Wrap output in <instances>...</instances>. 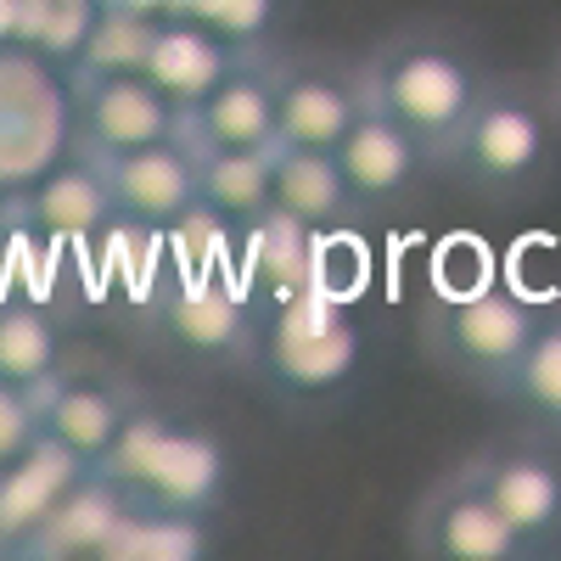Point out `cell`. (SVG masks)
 Segmentation results:
<instances>
[{
	"mask_svg": "<svg viewBox=\"0 0 561 561\" xmlns=\"http://www.w3.org/2000/svg\"><path fill=\"white\" fill-rule=\"evenodd\" d=\"M483 84H489V73L472 62V51L433 28H410V34L382 39L370 51V62L359 68L365 102L388 113L393 124H404L433 158L449 147V135L472 113Z\"/></svg>",
	"mask_w": 561,
	"mask_h": 561,
	"instance_id": "cell-1",
	"label": "cell"
},
{
	"mask_svg": "<svg viewBox=\"0 0 561 561\" xmlns=\"http://www.w3.org/2000/svg\"><path fill=\"white\" fill-rule=\"evenodd\" d=\"M550 135H556V102H545L534 84L489 79L472 113L460 118L438 163H449L472 192L483 197H523L550 169Z\"/></svg>",
	"mask_w": 561,
	"mask_h": 561,
	"instance_id": "cell-2",
	"label": "cell"
},
{
	"mask_svg": "<svg viewBox=\"0 0 561 561\" xmlns=\"http://www.w3.org/2000/svg\"><path fill=\"white\" fill-rule=\"evenodd\" d=\"M96 472L113 478L140 505H174V511H203L208 517L225 500L230 460H225V444L214 433L135 404L129 421L118 427V438L107 444V455L96 460Z\"/></svg>",
	"mask_w": 561,
	"mask_h": 561,
	"instance_id": "cell-3",
	"label": "cell"
},
{
	"mask_svg": "<svg viewBox=\"0 0 561 561\" xmlns=\"http://www.w3.org/2000/svg\"><path fill=\"white\" fill-rule=\"evenodd\" d=\"M248 359L280 399H332L359 370V332L348 309L314 287L264 304L259 325L248 332Z\"/></svg>",
	"mask_w": 561,
	"mask_h": 561,
	"instance_id": "cell-4",
	"label": "cell"
},
{
	"mask_svg": "<svg viewBox=\"0 0 561 561\" xmlns=\"http://www.w3.org/2000/svg\"><path fill=\"white\" fill-rule=\"evenodd\" d=\"M79 147L73 129V73L28 45H0V203L57 169Z\"/></svg>",
	"mask_w": 561,
	"mask_h": 561,
	"instance_id": "cell-5",
	"label": "cell"
},
{
	"mask_svg": "<svg viewBox=\"0 0 561 561\" xmlns=\"http://www.w3.org/2000/svg\"><path fill=\"white\" fill-rule=\"evenodd\" d=\"M534 325H539L534 298L505 293V287H478V293H455V298L433 304L427 343H433V354L449 377L500 393L517 354L528 348Z\"/></svg>",
	"mask_w": 561,
	"mask_h": 561,
	"instance_id": "cell-6",
	"label": "cell"
},
{
	"mask_svg": "<svg viewBox=\"0 0 561 561\" xmlns=\"http://www.w3.org/2000/svg\"><path fill=\"white\" fill-rule=\"evenodd\" d=\"M410 545L427 561H528V545L511 534V523L494 511V500L483 494L472 466L438 478L415 500Z\"/></svg>",
	"mask_w": 561,
	"mask_h": 561,
	"instance_id": "cell-7",
	"label": "cell"
},
{
	"mask_svg": "<svg viewBox=\"0 0 561 561\" xmlns=\"http://www.w3.org/2000/svg\"><path fill=\"white\" fill-rule=\"evenodd\" d=\"M478 472L483 494L528 545V556L561 550V455L545 438H505L466 460Z\"/></svg>",
	"mask_w": 561,
	"mask_h": 561,
	"instance_id": "cell-8",
	"label": "cell"
},
{
	"mask_svg": "<svg viewBox=\"0 0 561 561\" xmlns=\"http://www.w3.org/2000/svg\"><path fill=\"white\" fill-rule=\"evenodd\" d=\"M7 219L23 230L28 242L68 253V248H96L107 242V230L118 225L107 174L96 158H62L57 169H45L28 192H18L7 203Z\"/></svg>",
	"mask_w": 561,
	"mask_h": 561,
	"instance_id": "cell-9",
	"label": "cell"
},
{
	"mask_svg": "<svg viewBox=\"0 0 561 561\" xmlns=\"http://www.w3.org/2000/svg\"><path fill=\"white\" fill-rule=\"evenodd\" d=\"M152 332L197 359H230L248 354L253 309L248 287H237L225 270H174L152 293Z\"/></svg>",
	"mask_w": 561,
	"mask_h": 561,
	"instance_id": "cell-10",
	"label": "cell"
},
{
	"mask_svg": "<svg viewBox=\"0 0 561 561\" xmlns=\"http://www.w3.org/2000/svg\"><path fill=\"white\" fill-rule=\"evenodd\" d=\"M73 129L90 158H118L180 135V113L147 73H73Z\"/></svg>",
	"mask_w": 561,
	"mask_h": 561,
	"instance_id": "cell-11",
	"label": "cell"
},
{
	"mask_svg": "<svg viewBox=\"0 0 561 561\" xmlns=\"http://www.w3.org/2000/svg\"><path fill=\"white\" fill-rule=\"evenodd\" d=\"M107 174V192L124 225L169 230L185 208H197V147L185 135L152 140L118 158H96Z\"/></svg>",
	"mask_w": 561,
	"mask_h": 561,
	"instance_id": "cell-12",
	"label": "cell"
},
{
	"mask_svg": "<svg viewBox=\"0 0 561 561\" xmlns=\"http://www.w3.org/2000/svg\"><path fill=\"white\" fill-rule=\"evenodd\" d=\"M180 135L192 140L197 152H270L280 140L275 73L237 62L192 113H180Z\"/></svg>",
	"mask_w": 561,
	"mask_h": 561,
	"instance_id": "cell-13",
	"label": "cell"
},
{
	"mask_svg": "<svg viewBox=\"0 0 561 561\" xmlns=\"http://www.w3.org/2000/svg\"><path fill=\"white\" fill-rule=\"evenodd\" d=\"M332 158H337V169L348 180V192L359 197V208H388V203L410 197L415 180L427 174V163H433V152L421 147L404 124H393L388 113H377L370 102L348 124V135L337 140Z\"/></svg>",
	"mask_w": 561,
	"mask_h": 561,
	"instance_id": "cell-14",
	"label": "cell"
},
{
	"mask_svg": "<svg viewBox=\"0 0 561 561\" xmlns=\"http://www.w3.org/2000/svg\"><path fill=\"white\" fill-rule=\"evenodd\" d=\"M359 113H365L359 73H337V68H320V62L275 73V124H280L275 147L337 152V140L348 135V124Z\"/></svg>",
	"mask_w": 561,
	"mask_h": 561,
	"instance_id": "cell-15",
	"label": "cell"
},
{
	"mask_svg": "<svg viewBox=\"0 0 561 561\" xmlns=\"http://www.w3.org/2000/svg\"><path fill=\"white\" fill-rule=\"evenodd\" d=\"M237 62H242L237 45L219 39L214 28H203V23H192V18H163V23L152 28V45H147V62H140V73L158 84V96H163L174 113H192Z\"/></svg>",
	"mask_w": 561,
	"mask_h": 561,
	"instance_id": "cell-16",
	"label": "cell"
},
{
	"mask_svg": "<svg viewBox=\"0 0 561 561\" xmlns=\"http://www.w3.org/2000/svg\"><path fill=\"white\" fill-rule=\"evenodd\" d=\"M90 472V460H79L68 444H57L45 433L23 460H12L0 472V550L23 556V545L34 539V528L62 505V494Z\"/></svg>",
	"mask_w": 561,
	"mask_h": 561,
	"instance_id": "cell-17",
	"label": "cell"
},
{
	"mask_svg": "<svg viewBox=\"0 0 561 561\" xmlns=\"http://www.w3.org/2000/svg\"><path fill=\"white\" fill-rule=\"evenodd\" d=\"M124 511H129V494L90 466V472L62 494V505L34 528V539L23 545L18 561H102Z\"/></svg>",
	"mask_w": 561,
	"mask_h": 561,
	"instance_id": "cell-18",
	"label": "cell"
},
{
	"mask_svg": "<svg viewBox=\"0 0 561 561\" xmlns=\"http://www.w3.org/2000/svg\"><path fill=\"white\" fill-rule=\"evenodd\" d=\"M129 393L102 382V377H79V370H62V377L39 393V421L57 444H68L79 460L96 466L107 455V444L118 438V427L129 421Z\"/></svg>",
	"mask_w": 561,
	"mask_h": 561,
	"instance_id": "cell-19",
	"label": "cell"
},
{
	"mask_svg": "<svg viewBox=\"0 0 561 561\" xmlns=\"http://www.w3.org/2000/svg\"><path fill=\"white\" fill-rule=\"evenodd\" d=\"M314 248H320V230L298 225L293 214H280V208H270L253 225H242L248 298L280 304V298L314 293Z\"/></svg>",
	"mask_w": 561,
	"mask_h": 561,
	"instance_id": "cell-20",
	"label": "cell"
},
{
	"mask_svg": "<svg viewBox=\"0 0 561 561\" xmlns=\"http://www.w3.org/2000/svg\"><path fill=\"white\" fill-rule=\"evenodd\" d=\"M280 214H293L298 225L332 237L359 214V197L348 192V180L332 152H304V147H275V203Z\"/></svg>",
	"mask_w": 561,
	"mask_h": 561,
	"instance_id": "cell-21",
	"label": "cell"
},
{
	"mask_svg": "<svg viewBox=\"0 0 561 561\" xmlns=\"http://www.w3.org/2000/svg\"><path fill=\"white\" fill-rule=\"evenodd\" d=\"M62 370H68L62 325L51 320V309L18 293H0V382L45 393Z\"/></svg>",
	"mask_w": 561,
	"mask_h": 561,
	"instance_id": "cell-22",
	"label": "cell"
},
{
	"mask_svg": "<svg viewBox=\"0 0 561 561\" xmlns=\"http://www.w3.org/2000/svg\"><path fill=\"white\" fill-rule=\"evenodd\" d=\"M197 203L230 230L253 225L275 203V147L270 152H197Z\"/></svg>",
	"mask_w": 561,
	"mask_h": 561,
	"instance_id": "cell-23",
	"label": "cell"
},
{
	"mask_svg": "<svg viewBox=\"0 0 561 561\" xmlns=\"http://www.w3.org/2000/svg\"><path fill=\"white\" fill-rule=\"evenodd\" d=\"M208 556V517L203 511H174V505H140L118 517L102 561H197Z\"/></svg>",
	"mask_w": 561,
	"mask_h": 561,
	"instance_id": "cell-24",
	"label": "cell"
},
{
	"mask_svg": "<svg viewBox=\"0 0 561 561\" xmlns=\"http://www.w3.org/2000/svg\"><path fill=\"white\" fill-rule=\"evenodd\" d=\"M500 399L517 404L528 421L561 433V309L556 314H539L528 348L517 354L511 377L500 382Z\"/></svg>",
	"mask_w": 561,
	"mask_h": 561,
	"instance_id": "cell-25",
	"label": "cell"
},
{
	"mask_svg": "<svg viewBox=\"0 0 561 561\" xmlns=\"http://www.w3.org/2000/svg\"><path fill=\"white\" fill-rule=\"evenodd\" d=\"M152 18H135L124 7H102L96 23H90L84 45H79V68L73 73H140L147 62V45H152Z\"/></svg>",
	"mask_w": 561,
	"mask_h": 561,
	"instance_id": "cell-26",
	"label": "cell"
},
{
	"mask_svg": "<svg viewBox=\"0 0 561 561\" xmlns=\"http://www.w3.org/2000/svg\"><path fill=\"white\" fill-rule=\"evenodd\" d=\"M174 18H192L203 28H214L219 39H230L242 51V45H259L275 23V0H180Z\"/></svg>",
	"mask_w": 561,
	"mask_h": 561,
	"instance_id": "cell-27",
	"label": "cell"
},
{
	"mask_svg": "<svg viewBox=\"0 0 561 561\" xmlns=\"http://www.w3.org/2000/svg\"><path fill=\"white\" fill-rule=\"evenodd\" d=\"M39 438H45L39 393H28L18 382H0V472H7L12 460H23Z\"/></svg>",
	"mask_w": 561,
	"mask_h": 561,
	"instance_id": "cell-28",
	"label": "cell"
},
{
	"mask_svg": "<svg viewBox=\"0 0 561 561\" xmlns=\"http://www.w3.org/2000/svg\"><path fill=\"white\" fill-rule=\"evenodd\" d=\"M7 237H12V225H7V203H0V259H7Z\"/></svg>",
	"mask_w": 561,
	"mask_h": 561,
	"instance_id": "cell-29",
	"label": "cell"
},
{
	"mask_svg": "<svg viewBox=\"0 0 561 561\" xmlns=\"http://www.w3.org/2000/svg\"><path fill=\"white\" fill-rule=\"evenodd\" d=\"M550 102H556V118H561V62H556V84H550Z\"/></svg>",
	"mask_w": 561,
	"mask_h": 561,
	"instance_id": "cell-30",
	"label": "cell"
}]
</instances>
